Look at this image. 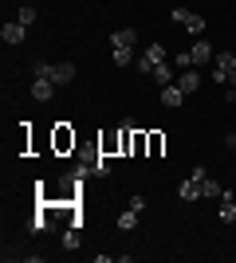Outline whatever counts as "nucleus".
Segmentation results:
<instances>
[{
	"mask_svg": "<svg viewBox=\"0 0 236 263\" xmlns=\"http://www.w3.org/2000/svg\"><path fill=\"white\" fill-rule=\"evenodd\" d=\"M32 71L40 79H51V83H71V79H75V63H40V59H35L32 63Z\"/></svg>",
	"mask_w": 236,
	"mask_h": 263,
	"instance_id": "f257e3e1",
	"label": "nucleus"
},
{
	"mask_svg": "<svg viewBox=\"0 0 236 263\" xmlns=\"http://www.w3.org/2000/svg\"><path fill=\"white\" fill-rule=\"evenodd\" d=\"M213 79H216V83H228V87L236 90V55H232V51H216V59H213Z\"/></svg>",
	"mask_w": 236,
	"mask_h": 263,
	"instance_id": "f03ea898",
	"label": "nucleus"
},
{
	"mask_svg": "<svg viewBox=\"0 0 236 263\" xmlns=\"http://www.w3.org/2000/svg\"><path fill=\"white\" fill-rule=\"evenodd\" d=\"M169 16H173V24H181V28H185V32H193V35L205 32V16H197V12H189V8H181V4L169 12Z\"/></svg>",
	"mask_w": 236,
	"mask_h": 263,
	"instance_id": "7ed1b4c3",
	"label": "nucleus"
},
{
	"mask_svg": "<svg viewBox=\"0 0 236 263\" xmlns=\"http://www.w3.org/2000/svg\"><path fill=\"white\" fill-rule=\"evenodd\" d=\"M51 145H56V154H71V149H75V130H71L67 122H59V126H56Z\"/></svg>",
	"mask_w": 236,
	"mask_h": 263,
	"instance_id": "20e7f679",
	"label": "nucleus"
},
{
	"mask_svg": "<svg viewBox=\"0 0 236 263\" xmlns=\"http://www.w3.org/2000/svg\"><path fill=\"white\" fill-rule=\"evenodd\" d=\"M189 55H193V67H201V63H213V59H216L213 44H209V40H201V35H197V44L189 47Z\"/></svg>",
	"mask_w": 236,
	"mask_h": 263,
	"instance_id": "39448f33",
	"label": "nucleus"
},
{
	"mask_svg": "<svg viewBox=\"0 0 236 263\" xmlns=\"http://www.w3.org/2000/svg\"><path fill=\"white\" fill-rule=\"evenodd\" d=\"M177 87L185 90V95H197V90H201V71H197V67H185L177 75Z\"/></svg>",
	"mask_w": 236,
	"mask_h": 263,
	"instance_id": "423d86ee",
	"label": "nucleus"
},
{
	"mask_svg": "<svg viewBox=\"0 0 236 263\" xmlns=\"http://www.w3.org/2000/svg\"><path fill=\"white\" fill-rule=\"evenodd\" d=\"M32 99H35V102H51V99H56V83L35 75V83H32Z\"/></svg>",
	"mask_w": 236,
	"mask_h": 263,
	"instance_id": "0eeeda50",
	"label": "nucleus"
},
{
	"mask_svg": "<svg viewBox=\"0 0 236 263\" xmlns=\"http://www.w3.org/2000/svg\"><path fill=\"white\" fill-rule=\"evenodd\" d=\"M118 154H134V122L118 126Z\"/></svg>",
	"mask_w": 236,
	"mask_h": 263,
	"instance_id": "6e6552de",
	"label": "nucleus"
},
{
	"mask_svg": "<svg viewBox=\"0 0 236 263\" xmlns=\"http://www.w3.org/2000/svg\"><path fill=\"white\" fill-rule=\"evenodd\" d=\"M0 35H4V44H12V47H16V44H24L28 28H24L20 20H12V24H4V32H0Z\"/></svg>",
	"mask_w": 236,
	"mask_h": 263,
	"instance_id": "1a4fd4ad",
	"label": "nucleus"
},
{
	"mask_svg": "<svg viewBox=\"0 0 236 263\" xmlns=\"http://www.w3.org/2000/svg\"><path fill=\"white\" fill-rule=\"evenodd\" d=\"M161 102H166V106H173V110H177L181 102H185V90H181L177 83H169V87H161Z\"/></svg>",
	"mask_w": 236,
	"mask_h": 263,
	"instance_id": "9d476101",
	"label": "nucleus"
},
{
	"mask_svg": "<svg viewBox=\"0 0 236 263\" xmlns=\"http://www.w3.org/2000/svg\"><path fill=\"white\" fill-rule=\"evenodd\" d=\"M177 197L181 200H197V197H201V181H197V177H185L181 189H177Z\"/></svg>",
	"mask_w": 236,
	"mask_h": 263,
	"instance_id": "9b49d317",
	"label": "nucleus"
},
{
	"mask_svg": "<svg viewBox=\"0 0 236 263\" xmlns=\"http://www.w3.org/2000/svg\"><path fill=\"white\" fill-rule=\"evenodd\" d=\"M111 59H114V67H130V63H138V59H134V47H114Z\"/></svg>",
	"mask_w": 236,
	"mask_h": 263,
	"instance_id": "f8f14e48",
	"label": "nucleus"
},
{
	"mask_svg": "<svg viewBox=\"0 0 236 263\" xmlns=\"http://www.w3.org/2000/svg\"><path fill=\"white\" fill-rule=\"evenodd\" d=\"M134 40H138L134 28H122V32H114V35H111V44H114V47H134Z\"/></svg>",
	"mask_w": 236,
	"mask_h": 263,
	"instance_id": "ddd939ff",
	"label": "nucleus"
},
{
	"mask_svg": "<svg viewBox=\"0 0 236 263\" xmlns=\"http://www.w3.org/2000/svg\"><path fill=\"white\" fill-rule=\"evenodd\" d=\"M201 197H216V200H221V197H225V185L213 181V177H205V181H201Z\"/></svg>",
	"mask_w": 236,
	"mask_h": 263,
	"instance_id": "4468645a",
	"label": "nucleus"
},
{
	"mask_svg": "<svg viewBox=\"0 0 236 263\" xmlns=\"http://www.w3.org/2000/svg\"><path fill=\"white\" fill-rule=\"evenodd\" d=\"M173 71H177L173 63H157V67H154V79L161 83V87H169V83H173Z\"/></svg>",
	"mask_w": 236,
	"mask_h": 263,
	"instance_id": "2eb2a0df",
	"label": "nucleus"
},
{
	"mask_svg": "<svg viewBox=\"0 0 236 263\" xmlns=\"http://www.w3.org/2000/svg\"><path fill=\"white\" fill-rule=\"evenodd\" d=\"M35 16H40V12H35V4H20V16H16V20H20L24 28H32Z\"/></svg>",
	"mask_w": 236,
	"mask_h": 263,
	"instance_id": "dca6fc26",
	"label": "nucleus"
},
{
	"mask_svg": "<svg viewBox=\"0 0 236 263\" xmlns=\"http://www.w3.org/2000/svg\"><path fill=\"white\" fill-rule=\"evenodd\" d=\"M142 55H146V59H150L154 67H157V63H166V47H161V44H150V47H146Z\"/></svg>",
	"mask_w": 236,
	"mask_h": 263,
	"instance_id": "f3484780",
	"label": "nucleus"
},
{
	"mask_svg": "<svg viewBox=\"0 0 236 263\" xmlns=\"http://www.w3.org/2000/svg\"><path fill=\"white\" fill-rule=\"evenodd\" d=\"M161 149H166V134H157V130H154V134H150V149H146V154H150V157H157Z\"/></svg>",
	"mask_w": 236,
	"mask_h": 263,
	"instance_id": "a211bd4d",
	"label": "nucleus"
},
{
	"mask_svg": "<svg viewBox=\"0 0 236 263\" xmlns=\"http://www.w3.org/2000/svg\"><path fill=\"white\" fill-rule=\"evenodd\" d=\"M118 228H122V232H130V228H138V212H134V209H126V212H122V216H118Z\"/></svg>",
	"mask_w": 236,
	"mask_h": 263,
	"instance_id": "6ab92c4d",
	"label": "nucleus"
},
{
	"mask_svg": "<svg viewBox=\"0 0 236 263\" xmlns=\"http://www.w3.org/2000/svg\"><path fill=\"white\" fill-rule=\"evenodd\" d=\"M63 248H71V252L79 248V228H67V232H63Z\"/></svg>",
	"mask_w": 236,
	"mask_h": 263,
	"instance_id": "aec40b11",
	"label": "nucleus"
},
{
	"mask_svg": "<svg viewBox=\"0 0 236 263\" xmlns=\"http://www.w3.org/2000/svg\"><path fill=\"white\" fill-rule=\"evenodd\" d=\"M95 173H99V177H106V173H111V161H106V154H99V157H95Z\"/></svg>",
	"mask_w": 236,
	"mask_h": 263,
	"instance_id": "412c9836",
	"label": "nucleus"
},
{
	"mask_svg": "<svg viewBox=\"0 0 236 263\" xmlns=\"http://www.w3.org/2000/svg\"><path fill=\"white\" fill-rule=\"evenodd\" d=\"M90 173H95V161H79V165H75V177H83V181H87Z\"/></svg>",
	"mask_w": 236,
	"mask_h": 263,
	"instance_id": "4be33fe9",
	"label": "nucleus"
},
{
	"mask_svg": "<svg viewBox=\"0 0 236 263\" xmlns=\"http://www.w3.org/2000/svg\"><path fill=\"white\" fill-rule=\"evenodd\" d=\"M173 67H177V71H185V67H193V55H189V51H181L177 59H173Z\"/></svg>",
	"mask_w": 236,
	"mask_h": 263,
	"instance_id": "5701e85b",
	"label": "nucleus"
},
{
	"mask_svg": "<svg viewBox=\"0 0 236 263\" xmlns=\"http://www.w3.org/2000/svg\"><path fill=\"white\" fill-rule=\"evenodd\" d=\"M47 224H51V220H47V212H40V216L32 220V232H47Z\"/></svg>",
	"mask_w": 236,
	"mask_h": 263,
	"instance_id": "b1692460",
	"label": "nucleus"
},
{
	"mask_svg": "<svg viewBox=\"0 0 236 263\" xmlns=\"http://www.w3.org/2000/svg\"><path fill=\"white\" fill-rule=\"evenodd\" d=\"M114 149H118V134H111V138L102 142V149H99V154H114Z\"/></svg>",
	"mask_w": 236,
	"mask_h": 263,
	"instance_id": "393cba45",
	"label": "nucleus"
},
{
	"mask_svg": "<svg viewBox=\"0 0 236 263\" xmlns=\"http://www.w3.org/2000/svg\"><path fill=\"white\" fill-rule=\"evenodd\" d=\"M134 67H138V71H142V75H154V63H150L146 55H142V59H138V63H134Z\"/></svg>",
	"mask_w": 236,
	"mask_h": 263,
	"instance_id": "a878e982",
	"label": "nucleus"
},
{
	"mask_svg": "<svg viewBox=\"0 0 236 263\" xmlns=\"http://www.w3.org/2000/svg\"><path fill=\"white\" fill-rule=\"evenodd\" d=\"M130 209L142 212V209H146V197H142V193H134V197H130Z\"/></svg>",
	"mask_w": 236,
	"mask_h": 263,
	"instance_id": "bb28decb",
	"label": "nucleus"
},
{
	"mask_svg": "<svg viewBox=\"0 0 236 263\" xmlns=\"http://www.w3.org/2000/svg\"><path fill=\"white\" fill-rule=\"evenodd\" d=\"M228 149H232V154H236V134H228Z\"/></svg>",
	"mask_w": 236,
	"mask_h": 263,
	"instance_id": "cd10ccee",
	"label": "nucleus"
}]
</instances>
